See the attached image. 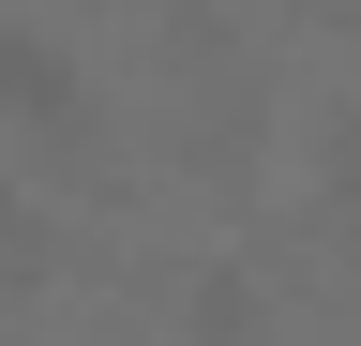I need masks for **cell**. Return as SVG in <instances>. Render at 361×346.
I'll return each mask as SVG.
<instances>
[{
  "label": "cell",
  "instance_id": "6da1fadb",
  "mask_svg": "<svg viewBox=\"0 0 361 346\" xmlns=\"http://www.w3.org/2000/svg\"><path fill=\"white\" fill-rule=\"evenodd\" d=\"M75 106H90V75L61 61V30H0V121L16 136H75Z\"/></svg>",
  "mask_w": 361,
  "mask_h": 346
},
{
  "label": "cell",
  "instance_id": "7a4b0ae2",
  "mask_svg": "<svg viewBox=\"0 0 361 346\" xmlns=\"http://www.w3.org/2000/svg\"><path fill=\"white\" fill-rule=\"evenodd\" d=\"M180 331H196V346H256V271H196Z\"/></svg>",
  "mask_w": 361,
  "mask_h": 346
},
{
  "label": "cell",
  "instance_id": "3957f363",
  "mask_svg": "<svg viewBox=\"0 0 361 346\" xmlns=\"http://www.w3.org/2000/svg\"><path fill=\"white\" fill-rule=\"evenodd\" d=\"M0 271H45V226H30V196L0 181Z\"/></svg>",
  "mask_w": 361,
  "mask_h": 346
}]
</instances>
